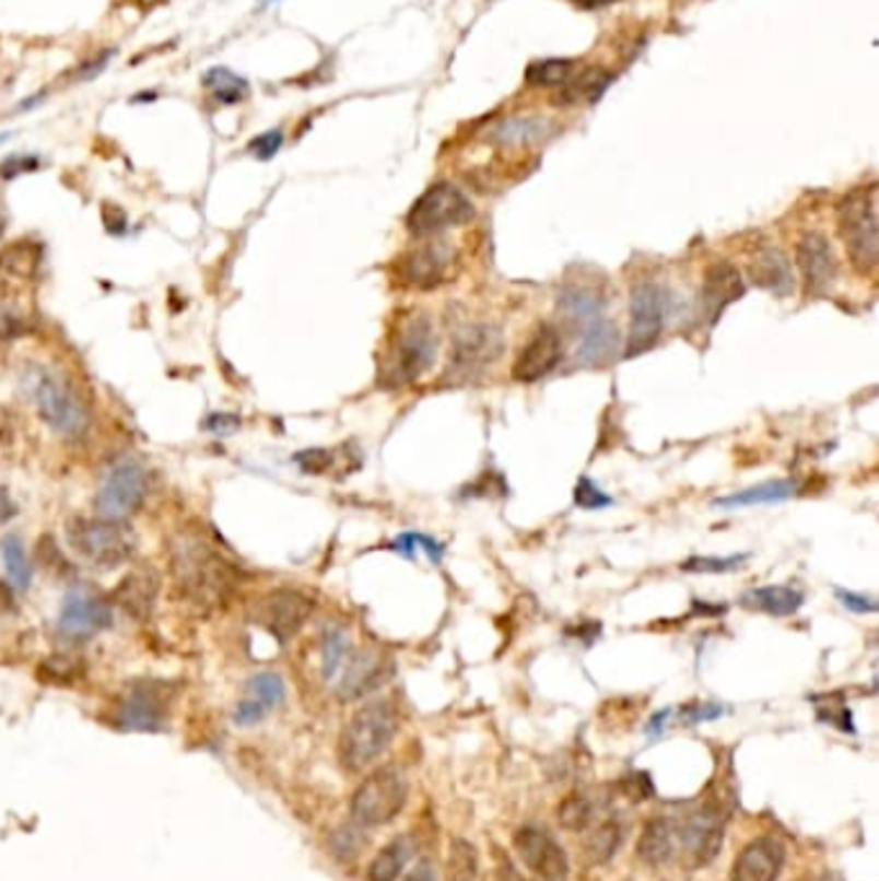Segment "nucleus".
<instances>
[{
	"label": "nucleus",
	"mask_w": 879,
	"mask_h": 881,
	"mask_svg": "<svg viewBox=\"0 0 879 881\" xmlns=\"http://www.w3.org/2000/svg\"><path fill=\"white\" fill-rule=\"evenodd\" d=\"M839 233L846 245L854 269L871 273L879 263V222H877V189H856L839 204Z\"/></svg>",
	"instance_id": "f03ea898"
},
{
	"label": "nucleus",
	"mask_w": 879,
	"mask_h": 881,
	"mask_svg": "<svg viewBox=\"0 0 879 881\" xmlns=\"http://www.w3.org/2000/svg\"><path fill=\"white\" fill-rule=\"evenodd\" d=\"M266 714H269V712H266L261 704H256L254 698H243V702L237 704V709H235V725L254 727L266 717Z\"/></svg>",
	"instance_id": "09e8293b"
},
{
	"label": "nucleus",
	"mask_w": 879,
	"mask_h": 881,
	"mask_svg": "<svg viewBox=\"0 0 879 881\" xmlns=\"http://www.w3.org/2000/svg\"><path fill=\"white\" fill-rule=\"evenodd\" d=\"M558 818H560V825L565 830H583V827H588L590 818H594V804H590V799L586 797V794L575 791V794H571V797L562 799Z\"/></svg>",
	"instance_id": "4c0bfd02"
},
{
	"label": "nucleus",
	"mask_w": 879,
	"mask_h": 881,
	"mask_svg": "<svg viewBox=\"0 0 879 881\" xmlns=\"http://www.w3.org/2000/svg\"><path fill=\"white\" fill-rule=\"evenodd\" d=\"M558 307L560 315L565 317L578 333L586 328V325L607 317V299H603L599 292L586 286H573L567 289V292H562Z\"/></svg>",
	"instance_id": "bb28decb"
},
{
	"label": "nucleus",
	"mask_w": 879,
	"mask_h": 881,
	"mask_svg": "<svg viewBox=\"0 0 879 881\" xmlns=\"http://www.w3.org/2000/svg\"><path fill=\"white\" fill-rule=\"evenodd\" d=\"M148 493V477L142 472L140 465H119L117 469H112V474L106 477L104 485L98 488L96 501H93V508L101 518L106 521H127L132 518L137 510L142 508Z\"/></svg>",
	"instance_id": "9d476101"
},
{
	"label": "nucleus",
	"mask_w": 879,
	"mask_h": 881,
	"mask_svg": "<svg viewBox=\"0 0 879 881\" xmlns=\"http://www.w3.org/2000/svg\"><path fill=\"white\" fill-rule=\"evenodd\" d=\"M835 598L843 603V609H848L854 613H875L877 611V601L869 596H859V594H852V590L835 588Z\"/></svg>",
	"instance_id": "de8ad7c7"
},
{
	"label": "nucleus",
	"mask_w": 879,
	"mask_h": 881,
	"mask_svg": "<svg viewBox=\"0 0 879 881\" xmlns=\"http://www.w3.org/2000/svg\"><path fill=\"white\" fill-rule=\"evenodd\" d=\"M68 544L78 557L96 567H119L137 549V537L125 521H85L73 518L68 524Z\"/></svg>",
	"instance_id": "20e7f679"
},
{
	"label": "nucleus",
	"mask_w": 879,
	"mask_h": 881,
	"mask_svg": "<svg viewBox=\"0 0 879 881\" xmlns=\"http://www.w3.org/2000/svg\"><path fill=\"white\" fill-rule=\"evenodd\" d=\"M34 402H37L42 421L52 425L62 436L78 438L89 428V413H85L83 400L75 389L62 385L60 379L49 377V374H42L34 385Z\"/></svg>",
	"instance_id": "1a4fd4ad"
},
{
	"label": "nucleus",
	"mask_w": 879,
	"mask_h": 881,
	"mask_svg": "<svg viewBox=\"0 0 879 881\" xmlns=\"http://www.w3.org/2000/svg\"><path fill=\"white\" fill-rule=\"evenodd\" d=\"M281 144H284V134H281V129H271V132L258 134L256 140L248 144V150L258 157V161H271V157L281 150Z\"/></svg>",
	"instance_id": "37998d69"
},
{
	"label": "nucleus",
	"mask_w": 879,
	"mask_h": 881,
	"mask_svg": "<svg viewBox=\"0 0 879 881\" xmlns=\"http://www.w3.org/2000/svg\"><path fill=\"white\" fill-rule=\"evenodd\" d=\"M619 843H622V827L617 825L614 820L603 822L590 833L588 843H586V856L588 861L594 864H607L614 858V854L619 850Z\"/></svg>",
	"instance_id": "f704fd0d"
},
{
	"label": "nucleus",
	"mask_w": 879,
	"mask_h": 881,
	"mask_svg": "<svg viewBox=\"0 0 879 881\" xmlns=\"http://www.w3.org/2000/svg\"><path fill=\"white\" fill-rule=\"evenodd\" d=\"M406 881H438V879H436L434 866H431V864H418L415 869L408 871Z\"/></svg>",
	"instance_id": "4d7b16f0"
},
{
	"label": "nucleus",
	"mask_w": 879,
	"mask_h": 881,
	"mask_svg": "<svg viewBox=\"0 0 879 881\" xmlns=\"http://www.w3.org/2000/svg\"><path fill=\"white\" fill-rule=\"evenodd\" d=\"M112 57H114V49H109V52H101L98 57H93V60L85 62L81 68V72H78V81H93V78H96L98 72L112 62Z\"/></svg>",
	"instance_id": "603ef678"
},
{
	"label": "nucleus",
	"mask_w": 879,
	"mask_h": 881,
	"mask_svg": "<svg viewBox=\"0 0 879 881\" xmlns=\"http://www.w3.org/2000/svg\"><path fill=\"white\" fill-rule=\"evenodd\" d=\"M294 461H297V467L302 469V472L323 474L330 465H333V457H330V451H326V449H307V451H300L297 457H294Z\"/></svg>",
	"instance_id": "c03bdc74"
},
{
	"label": "nucleus",
	"mask_w": 879,
	"mask_h": 881,
	"mask_svg": "<svg viewBox=\"0 0 879 881\" xmlns=\"http://www.w3.org/2000/svg\"><path fill=\"white\" fill-rule=\"evenodd\" d=\"M117 721L134 732H157L165 725V706L157 693L137 689L119 704Z\"/></svg>",
	"instance_id": "393cba45"
},
{
	"label": "nucleus",
	"mask_w": 879,
	"mask_h": 881,
	"mask_svg": "<svg viewBox=\"0 0 879 881\" xmlns=\"http://www.w3.org/2000/svg\"><path fill=\"white\" fill-rule=\"evenodd\" d=\"M39 165H42L39 157H34V155H11L0 163V178H5V180L19 178L21 173L37 171Z\"/></svg>",
	"instance_id": "a18cd8bd"
},
{
	"label": "nucleus",
	"mask_w": 879,
	"mask_h": 881,
	"mask_svg": "<svg viewBox=\"0 0 879 881\" xmlns=\"http://www.w3.org/2000/svg\"><path fill=\"white\" fill-rule=\"evenodd\" d=\"M459 881H465V879H459Z\"/></svg>",
	"instance_id": "69168bd1"
},
{
	"label": "nucleus",
	"mask_w": 879,
	"mask_h": 881,
	"mask_svg": "<svg viewBox=\"0 0 879 881\" xmlns=\"http://www.w3.org/2000/svg\"><path fill=\"white\" fill-rule=\"evenodd\" d=\"M495 881H524V879L518 877V873H516L514 869H511L508 864H503L501 869H499V879H495Z\"/></svg>",
	"instance_id": "13d9d810"
},
{
	"label": "nucleus",
	"mask_w": 879,
	"mask_h": 881,
	"mask_svg": "<svg viewBox=\"0 0 879 881\" xmlns=\"http://www.w3.org/2000/svg\"><path fill=\"white\" fill-rule=\"evenodd\" d=\"M784 858L787 854L776 837H759L735 858L730 881H776L784 869Z\"/></svg>",
	"instance_id": "6ab92c4d"
},
{
	"label": "nucleus",
	"mask_w": 879,
	"mask_h": 881,
	"mask_svg": "<svg viewBox=\"0 0 879 881\" xmlns=\"http://www.w3.org/2000/svg\"><path fill=\"white\" fill-rule=\"evenodd\" d=\"M748 273H751L755 286L771 292L774 297H789L795 292V271L780 248L755 250Z\"/></svg>",
	"instance_id": "5701e85b"
},
{
	"label": "nucleus",
	"mask_w": 879,
	"mask_h": 881,
	"mask_svg": "<svg viewBox=\"0 0 879 881\" xmlns=\"http://www.w3.org/2000/svg\"><path fill=\"white\" fill-rule=\"evenodd\" d=\"M13 606V598L9 594V588H3V583H0V609H11Z\"/></svg>",
	"instance_id": "680f3d73"
},
{
	"label": "nucleus",
	"mask_w": 879,
	"mask_h": 881,
	"mask_svg": "<svg viewBox=\"0 0 879 881\" xmlns=\"http://www.w3.org/2000/svg\"><path fill=\"white\" fill-rule=\"evenodd\" d=\"M390 549H395V552L402 554V557H408V560H415V549H423V552L431 557V562H442V554H444V544H438L436 539H431V537H426V533H418V531L400 533V537L390 544Z\"/></svg>",
	"instance_id": "ea45409f"
},
{
	"label": "nucleus",
	"mask_w": 879,
	"mask_h": 881,
	"mask_svg": "<svg viewBox=\"0 0 879 881\" xmlns=\"http://www.w3.org/2000/svg\"><path fill=\"white\" fill-rule=\"evenodd\" d=\"M157 594H161V575H157L155 567H132L129 573L121 577V583L114 590L112 601L121 606L129 616L134 619H148L155 609Z\"/></svg>",
	"instance_id": "aec40b11"
},
{
	"label": "nucleus",
	"mask_w": 879,
	"mask_h": 881,
	"mask_svg": "<svg viewBox=\"0 0 879 881\" xmlns=\"http://www.w3.org/2000/svg\"><path fill=\"white\" fill-rule=\"evenodd\" d=\"M619 345H622V338H619L617 325L609 317H601V320L590 322L581 330L575 359H578L581 366H594L596 369V366H607L617 356Z\"/></svg>",
	"instance_id": "b1692460"
},
{
	"label": "nucleus",
	"mask_w": 879,
	"mask_h": 881,
	"mask_svg": "<svg viewBox=\"0 0 879 881\" xmlns=\"http://www.w3.org/2000/svg\"><path fill=\"white\" fill-rule=\"evenodd\" d=\"M725 837V814L717 807H704L691 818L681 830V850L689 866L702 869L712 864L723 848Z\"/></svg>",
	"instance_id": "ddd939ff"
},
{
	"label": "nucleus",
	"mask_w": 879,
	"mask_h": 881,
	"mask_svg": "<svg viewBox=\"0 0 879 881\" xmlns=\"http://www.w3.org/2000/svg\"><path fill=\"white\" fill-rule=\"evenodd\" d=\"M514 848L521 861L544 881H562L567 877V856L554 837L539 825L516 830Z\"/></svg>",
	"instance_id": "f8f14e48"
},
{
	"label": "nucleus",
	"mask_w": 879,
	"mask_h": 881,
	"mask_svg": "<svg viewBox=\"0 0 879 881\" xmlns=\"http://www.w3.org/2000/svg\"><path fill=\"white\" fill-rule=\"evenodd\" d=\"M5 235V216H0V237Z\"/></svg>",
	"instance_id": "e2e57ef3"
},
{
	"label": "nucleus",
	"mask_w": 879,
	"mask_h": 881,
	"mask_svg": "<svg viewBox=\"0 0 879 881\" xmlns=\"http://www.w3.org/2000/svg\"><path fill=\"white\" fill-rule=\"evenodd\" d=\"M309 613H313V601L307 596H302L300 590L281 588L273 590L271 596H266V601L261 606V616L266 630H269L279 642L292 639L294 634L302 630Z\"/></svg>",
	"instance_id": "a211bd4d"
},
{
	"label": "nucleus",
	"mask_w": 879,
	"mask_h": 881,
	"mask_svg": "<svg viewBox=\"0 0 879 881\" xmlns=\"http://www.w3.org/2000/svg\"><path fill=\"white\" fill-rule=\"evenodd\" d=\"M573 501L578 508H607L611 503V497L607 493H601L599 488H596L594 480H588V477H581L578 485H575V493H573Z\"/></svg>",
	"instance_id": "79ce46f5"
},
{
	"label": "nucleus",
	"mask_w": 879,
	"mask_h": 881,
	"mask_svg": "<svg viewBox=\"0 0 879 881\" xmlns=\"http://www.w3.org/2000/svg\"><path fill=\"white\" fill-rule=\"evenodd\" d=\"M474 216L472 201L454 184H434L426 193H421L410 207L406 225L415 237H434L444 230L459 227Z\"/></svg>",
	"instance_id": "0eeeda50"
},
{
	"label": "nucleus",
	"mask_w": 879,
	"mask_h": 881,
	"mask_svg": "<svg viewBox=\"0 0 879 881\" xmlns=\"http://www.w3.org/2000/svg\"><path fill=\"white\" fill-rule=\"evenodd\" d=\"M385 660L377 653H354L351 649L349 660L341 668V681H338V698L341 702H356V698L372 693L377 685L385 683Z\"/></svg>",
	"instance_id": "4be33fe9"
},
{
	"label": "nucleus",
	"mask_w": 879,
	"mask_h": 881,
	"mask_svg": "<svg viewBox=\"0 0 879 881\" xmlns=\"http://www.w3.org/2000/svg\"><path fill=\"white\" fill-rule=\"evenodd\" d=\"M611 83V75H607L603 70H588L583 75L575 78V81L567 83V89L560 93V104H581V101H596L607 91V85Z\"/></svg>",
	"instance_id": "72a5a7b5"
},
{
	"label": "nucleus",
	"mask_w": 879,
	"mask_h": 881,
	"mask_svg": "<svg viewBox=\"0 0 879 881\" xmlns=\"http://www.w3.org/2000/svg\"><path fill=\"white\" fill-rule=\"evenodd\" d=\"M398 732V714L390 702H372L359 709L341 735V761L349 771H362L364 765L385 753Z\"/></svg>",
	"instance_id": "7ed1b4c3"
},
{
	"label": "nucleus",
	"mask_w": 879,
	"mask_h": 881,
	"mask_svg": "<svg viewBox=\"0 0 879 881\" xmlns=\"http://www.w3.org/2000/svg\"><path fill=\"white\" fill-rule=\"evenodd\" d=\"M204 85L209 91H212V96L218 104L222 106H235V104H243L245 98H248L250 93V85L245 78L235 75L233 70L227 68H212L204 75Z\"/></svg>",
	"instance_id": "7c9ffc66"
},
{
	"label": "nucleus",
	"mask_w": 879,
	"mask_h": 881,
	"mask_svg": "<svg viewBox=\"0 0 879 881\" xmlns=\"http://www.w3.org/2000/svg\"><path fill=\"white\" fill-rule=\"evenodd\" d=\"M237 425H241V418H237V415L214 413V415L207 418L204 428H207V431H214V433H230V431H235Z\"/></svg>",
	"instance_id": "864d4df0"
},
{
	"label": "nucleus",
	"mask_w": 879,
	"mask_h": 881,
	"mask_svg": "<svg viewBox=\"0 0 879 881\" xmlns=\"http://www.w3.org/2000/svg\"><path fill=\"white\" fill-rule=\"evenodd\" d=\"M42 668H45L47 676L57 678V681H70L78 666L73 660H70V657H52V660H47Z\"/></svg>",
	"instance_id": "8fccbe9b"
},
{
	"label": "nucleus",
	"mask_w": 879,
	"mask_h": 881,
	"mask_svg": "<svg viewBox=\"0 0 879 881\" xmlns=\"http://www.w3.org/2000/svg\"><path fill=\"white\" fill-rule=\"evenodd\" d=\"M3 560H5V569H9L11 583L16 585V588L26 590L28 583H32V565H28L26 552H24V547H21L19 537H9L3 541Z\"/></svg>",
	"instance_id": "58836bf2"
},
{
	"label": "nucleus",
	"mask_w": 879,
	"mask_h": 881,
	"mask_svg": "<svg viewBox=\"0 0 879 881\" xmlns=\"http://www.w3.org/2000/svg\"><path fill=\"white\" fill-rule=\"evenodd\" d=\"M748 560V554H730V557H691L681 565L687 573H733Z\"/></svg>",
	"instance_id": "a19ab883"
},
{
	"label": "nucleus",
	"mask_w": 879,
	"mask_h": 881,
	"mask_svg": "<svg viewBox=\"0 0 879 881\" xmlns=\"http://www.w3.org/2000/svg\"><path fill=\"white\" fill-rule=\"evenodd\" d=\"M797 266L810 297L828 292L839 279V258H835L833 243L823 233L802 235V240L797 243Z\"/></svg>",
	"instance_id": "4468645a"
},
{
	"label": "nucleus",
	"mask_w": 879,
	"mask_h": 881,
	"mask_svg": "<svg viewBox=\"0 0 879 881\" xmlns=\"http://www.w3.org/2000/svg\"><path fill=\"white\" fill-rule=\"evenodd\" d=\"M723 714V709L715 704H704V706H689V709H683V717L689 721H704V719H715Z\"/></svg>",
	"instance_id": "5fc2aeb1"
},
{
	"label": "nucleus",
	"mask_w": 879,
	"mask_h": 881,
	"mask_svg": "<svg viewBox=\"0 0 879 881\" xmlns=\"http://www.w3.org/2000/svg\"><path fill=\"white\" fill-rule=\"evenodd\" d=\"M266 3H269V0H266Z\"/></svg>",
	"instance_id": "338daca9"
},
{
	"label": "nucleus",
	"mask_w": 879,
	"mask_h": 881,
	"mask_svg": "<svg viewBox=\"0 0 879 881\" xmlns=\"http://www.w3.org/2000/svg\"><path fill=\"white\" fill-rule=\"evenodd\" d=\"M573 3H578L581 9H603V5L617 3V0H573Z\"/></svg>",
	"instance_id": "bf43d9fd"
},
{
	"label": "nucleus",
	"mask_w": 879,
	"mask_h": 881,
	"mask_svg": "<svg viewBox=\"0 0 879 881\" xmlns=\"http://www.w3.org/2000/svg\"><path fill=\"white\" fill-rule=\"evenodd\" d=\"M743 294H746L743 277H740V271L735 269L733 263L719 261L715 266H710L702 284L704 317H707L710 322H717L719 315H723L733 302L743 297Z\"/></svg>",
	"instance_id": "412c9836"
},
{
	"label": "nucleus",
	"mask_w": 879,
	"mask_h": 881,
	"mask_svg": "<svg viewBox=\"0 0 879 881\" xmlns=\"http://www.w3.org/2000/svg\"><path fill=\"white\" fill-rule=\"evenodd\" d=\"M671 289L658 281H640L630 292V336H626L624 359H637L651 351L666 328L668 315L673 313Z\"/></svg>",
	"instance_id": "39448f33"
},
{
	"label": "nucleus",
	"mask_w": 879,
	"mask_h": 881,
	"mask_svg": "<svg viewBox=\"0 0 879 881\" xmlns=\"http://www.w3.org/2000/svg\"><path fill=\"white\" fill-rule=\"evenodd\" d=\"M825 881H843V879L835 877V873H831V877H825Z\"/></svg>",
	"instance_id": "0e129e2a"
},
{
	"label": "nucleus",
	"mask_w": 879,
	"mask_h": 881,
	"mask_svg": "<svg viewBox=\"0 0 879 881\" xmlns=\"http://www.w3.org/2000/svg\"><path fill=\"white\" fill-rule=\"evenodd\" d=\"M560 361H562V336L558 333L554 325L544 322L539 325L535 336L529 338V343H526L521 353L516 356L514 372L511 374H514L516 381H539L550 372L558 369Z\"/></svg>",
	"instance_id": "dca6fc26"
},
{
	"label": "nucleus",
	"mask_w": 879,
	"mask_h": 881,
	"mask_svg": "<svg viewBox=\"0 0 879 881\" xmlns=\"http://www.w3.org/2000/svg\"><path fill=\"white\" fill-rule=\"evenodd\" d=\"M24 333V322L19 320L16 315L9 313V309L0 307V341H13Z\"/></svg>",
	"instance_id": "3c124183"
},
{
	"label": "nucleus",
	"mask_w": 879,
	"mask_h": 881,
	"mask_svg": "<svg viewBox=\"0 0 879 881\" xmlns=\"http://www.w3.org/2000/svg\"><path fill=\"white\" fill-rule=\"evenodd\" d=\"M668 717V712H660V714H655L653 717V721L651 725H647V732H660V727H663V719Z\"/></svg>",
	"instance_id": "052dcab7"
},
{
	"label": "nucleus",
	"mask_w": 879,
	"mask_h": 881,
	"mask_svg": "<svg viewBox=\"0 0 879 881\" xmlns=\"http://www.w3.org/2000/svg\"><path fill=\"white\" fill-rule=\"evenodd\" d=\"M351 655V642L349 634L338 626H328L326 634H323V647H320V670L326 681H333V678L341 673L343 662L349 660Z\"/></svg>",
	"instance_id": "2f4dec72"
},
{
	"label": "nucleus",
	"mask_w": 879,
	"mask_h": 881,
	"mask_svg": "<svg viewBox=\"0 0 879 881\" xmlns=\"http://www.w3.org/2000/svg\"><path fill=\"white\" fill-rule=\"evenodd\" d=\"M676 843H679V835H676L673 822L668 818H655L647 822L643 835H640L637 854L645 864L663 866L666 861H671V856L676 854Z\"/></svg>",
	"instance_id": "cd10ccee"
},
{
	"label": "nucleus",
	"mask_w": 879,
	"mask_h": 881,
	"mask_svg": "<svg viewBox=\"0 0 879 881\" xmlns=\"http://www.w3.org/2000/svg\"><path fill=\"white\" fill-rule=\"evenodd\" d=\"M573 72V60H562V57H554V60H537L526 68V83L535 85V89H554V85L567 83V75Z\"/></svg>",
	"instance_id": "c9c22d12"
},
{
	"label": "nucleus",
	"mask_w": 879,
	"mask_h": 881,
	"mask_svg": "<svg viewBox=\"0 0 879 881\" xmlns=\"http://www.w3.org/2000/svg\"><path fill=\"white\" fill-rule=\"evenodd\" d=\"M410 854H413V846H410L408 837H395L387 848H382L377 858L370 864V873L366 879L370 881H395L406 869V864L410 861Z\"/></svg>",
	"instance_id": "c756f323"
},
{
	"label": "nucleus",
	"mask_w": 879,
	"mask_h": 881,
	"mask_svg": "<svg viewBox=\"0 0 879 881\" xmlns=\"http://www.w3.org/2000/svg\"><path fill=\"white\" fill-rule=\"evenodd\" d=\"M544 134H547L544 119H508L501 121V125L490 132V140L499 144H521L542 140Z\"/></svg>",
	"instance_id": "473e14b6"
},
{
	"label": "nucleus",
	"mask_w": 879,
	"mask_h": 881,
	"mask_svg": "<svg viewBox=\"0 0 879 881\" xmlns=\"http://www.w3.org/2000/svg\"><path fill=\"white\" fill-rule=\"evenodd\" d=\"M284 681L277 673H258L248 681V698H254L256 704H261L266 712H271L273 706H279L284 702Z\"/></svg>",
	"instance_id": "e433bc0d"
},
{
	"label": "nucleus",
	"mask_w": 879,
	"mask_h": 881,
	"mask_svg": "<svg viewBox=\"0 0 879 881\" xmlns=\"http://www.w3.org/2000/svg\"><path fill=\"white\" fill-rule=\"evenodd\" d=\"M805 596L802 590L789 588V585H766V588H753L746 590L743 598H740V606H746L748 611H761L769 613V616H792L802 609Z\"/></svg>",
	"instance_id": "a878e982"
},
{
	"label": "nucleus",
	"mask_w": 879,
	"mask_h": 881,
	"mask_svg": "<svg viewBox=\"0 0 879 881\" xmlns=\"http://www.w3.org/2000/svg\"><path fill=\"white\" fill-rule=\"evenodd\" d=\"M112 626V606L98 596L73 594L65 598L60 613V632L70 639H91L93 634Z\"/></svg>",
	"instance_id": "f3484780"
},
{
	"label": "nucleus",
	"mask_w": 879,
	"mask_h": 881,
	"mask_svg": "<svg viewBox=\"0 0 879 881\" xmlns=\"http://www.w3.org/2000/svg\"><path fill=\"white\" fill-rule=\"evenodd\" d=\"M506 341L503 330L493 322H472L454 333L449 374L457 379H474L488 372L503 356Z\"/></svg>",
	"instance_id": "6e6552de"
},
{
	"label": "nucleus",
	"mask_w": 879,
	"mask_h": 881,
	"mask_svg": "<svg viewBox=\"0 0 879 881\" xmlns=\"http://www.w3.org/2000/svg\"><path fill=\"white\" fill-rule=\"evenodd\" d=\"M438 341L434 322L426 313L406 315L395 328L379 366L382 387L413 385L436 364Z\"/></svg>",
	"instance_id": "f257e3e1"
},
{
	"label": "nucleus",
	"mask_w": 879,
	"mask_h": 881,
	"mask_svg": "<svg viewBox=\"0 0 879 881\" xmlns=\"http://www.w3.org/2000/svg\"><path fill=\"white\" fill-rule=\"evenodd\" d=\"M13 516H16V503H13V497L9 495V490L0 485V524L11 521Z\"/></svg>",
	"instance_id": "6e6d98bb"
},
{
	"label": "nucleus",
	"mask_w": 879,
	"mask_h": 881,
	"mask_svg": "<svg viewBox=\"0 0 879 881\" xmlns=\"http://www.w3.org/2000/svg\"><path fill=\"white\" fill-rule=\"evenodd\" d=\"M795 495V482L792 480H771L763 482L759 488H746L740 493L717 497L712 501L717 508H751V505H763V503H782L787 497Z\"/></svg>",
	"instance_id": "c85d7f7f"
},
{
	"label": "nucleus",
	"mask_w": 879,
	"mask_h": 881,
	"mask_svg": "<svg viewBox=\"0 0 879 881\" xmlns=\"http://www.w3.org/2000/svg\"><path fill=\"white\" fill-rule=\"evenodd\" d=\"M408 784L398 768H379L366 776L351 797V820L359 827H379L406 807Z\"/></svg>",
	"instance_id": "423d86ee"
},
{
	"label": "nucleus",
	"mask_w": 879,
	"mask_h": 881,
	"mask_svg": "<svg viewBox=\"0 0 879 881\" xmlns=\"http://www.w3.org/2000/svg\"><path fill=\"white\" fill-rule=\"evenodd\" d=\"M454 261H457V252H454L452 245L436 240L402 256L398 269L406 284L418 289H434L449 279Z\"/></svg>",
	"instance_id": "2eb2a0df"
},
{
	"label": "nucleus",
	"mask_w": 879,
	"mask_h": 881,
	"mask_svg": "<svg viewBox=\"0 0 879 881\" xmlns=\"http://www.w3.org/2000/svg\"><path fill=\"white\" fill-rule=\"evenodd\" d=\"M178 567L186 569L184 583L204 601H220V598L233 594L235 569L212 549H189L186 557L178 560Z\"/></svg>",
	"instance_id": "9b49d317"
},
{
	"label": "nucleus",
	"mask_w": 879,
	"mask_h": 881,
	"mask_svg": "<svg viewBox=\"0 0 879 881\" xmlns=\"http://www.w3.org/2000/svg\"><path fill=\"white\" fill-rule=\"evenodd\" d=\"M359 825L354 827H345V830H338L336 837H333V848L336 854L341 858H351L359 854V848H362V837H359Z\"/></svg>",
	"instance_id": "49530a36"
}]
</instances>
